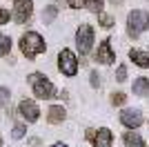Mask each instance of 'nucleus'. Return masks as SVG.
<instances>
[{
    "label": "nucleus",
    "instance_id": "obj_23",
    "mask_svg": "<svg viewBox=\"0 0 149 147\" xmlns=\"http://www.w3.org/2000/svg\"><path fill=\"white\" fill-rule=\"evenodd\" d=\"M9 18H11V13H9V9H7V7H0V24L9 22Z\"/></svg>",
    "mask_w": 149,
    "mask_h": 147
},
{
    "label": "nucleus",
    "instance_id": "obj_17",
    "mask_svg": "<svg viewBox=\"0 0 149 147\" xmlns=\"http://www.w3.org/2000/svg\"><path fill=\"white\" fill-rule=\"evenodd\" d=\"M98 22H100V27H105V29H111L113 27V18L107 11H98Z\"/></svg>",
    "mask_w": 149,
    "mask_h": 147
},
{
    "label": "nucleus",
    "instance_id": "obj_4",
    "mask_svg": "<svg viewBox=\"0 0 149 147\" xmlns=\"http://www.w3.org/2000/svg\"><path fill=\"white\" fill-rule=\"evenodd\" d=\"M58 69L65 76H76L78 74V58L71 49H60L58 54Z\"/></svg>",
    "mask_w": 149,
    "mask_h": 147
},
{
    "label": "nucleus",
    "instance_id": "obj_19",
    "mask_svg": "<svg viewBox=\"0 0 149 147\" xmlns=\"http://www.w3.org/2000/svg\"><path fill=\"white\" fill-rule=\"evenodd\" d=\"M25 134H27V125H22V123H18V125L11 129V138H16V141H20Z\"/></svg>",
    "mask_w": 149,
    "mask_h": 147
},
{
    "label": "nucleus",
    "instance_id": "obj_24",
    "mask_svg": "<svg viewBox=\"0 0 149 147\" xmlns=\"http://www.w3.org/2000/svg\"><path fill=\"white\" fill-rule=\"evenodd\" d=\"M89 80H91V87H100V76H98V71H91Z\"/></svg>",
    "mask_w": 149,
    "mask_h": 147
},
{
    "label": "nucleus",
    "instance_id": "obj_7",
    "mask_svg": "<svg viewBox=\"0 0 149 147\" xmlns=\"http://www.w3.org/2000/svg\"><path fill=\"white\" fill-rule=\"evenodd\" d=\"M18 111H20V116L25 118L27 123H36V120H38V116H40V109H38V105L33 103L31 98H25V100H20Z\"/></svg>",
    "mask_w": 149,
    "mask_h": 147
},
{
    "label": "nucleus",
    "instance_id": "obj_26",
    "mask_svg": "<svg viewBox=\"0 0 149 147\" xmlns=\"http://www.w3.org/2000/svg\"><path fill=\"white\" fill-rule=\"evenodd\" d=\"M93 136H96V129H87V134H85V138H87V141H93Z\"/></svg>",
    "mask_w": 149,
    "mask_h": 147
},
{
    "label": "nucleus",
    "instance_id": "obj_18",
    "mask_svg": "<svg viewBox=\"0 0 149 147\" xmlns=\"http://www.w3.org/2000/svg\"><path fill=\"white\" fill-rule=\"evenodd\" d=\"M9 51H11V38L0 36V56H9Z\"/></svg>",
    "mask_w": 149,
    "mask_h": 147
},
{
    "label": "nucleus",
    "instance_id": "obj_21",
    "mask_svg": "<svg viewBox=\"0 0 149 147\" xmlns=\"http://www.w3.org/2000/svg\"><path fill=\"white\" fill-rule=\"evenodd\" d=\"M125 100H127V96H125L123 92L111 94V105H113V107H120V105H125Z\"/></svg>",
    "mask_w": 149,
    "mask_h": 147
},
{
    "label": "nucleus",
    "instance_id": "obj_20",
    "mask_svg": "<svg viewBox=\"0 0 149 147\" xmlns=\"http://www.w3.org/2000/svg\"><path fill=\"white\" fill-rule=\"evenodd\" d=\"M9 100H11L9 89H7V87H0V109H5L7 105H9Z\"/></svg>",
    "mask_w": 149,
    "mask_h": 147
},
{
    "label": "nucleus",
    "instance_id": "obj_3",
    "mask_svg": "<svg viewBox=\"0 0 149 147\" xmlns=\"http://www.w3.org/2000/svg\"><path fill=\"white\" fill-rule=\"evenodd\" d=\"M127 27H129L127 31H129L131 38H140V34L149 27V13L143 11V9H134L127 16Z\"/></svg>",
    "mask_w": 149,
    "mask_h": 147
},
{
    "label": "nucleus",
    "instance_id": "obj_28",
    "mask_svg": "<svg viewBox=\"0 0 149 147\" xmlns=\"http://www.w3.org/2000/svg\"><path fill=\"white\" fill-rule=\"evenodd\" d=\"M51 147H67L65 143H56V145H51Z\"/></svg>",
    "mask_w": 149,
    "mask_h": 147
},
{
    "label": "nucleus",
    "instance_id": "obj_25",
    "mask_svg": "<svg viewBox=\"0 0 149 147\" xmlns=\"http://www.w3.org/2000/svg\"><path fill=\"white\" fill-rule=\"evenodd\" d=\"M69 2V7H74V9H80L82 7V0H67Z\"/></svg>",
    "mask_w": 149,
    "mask_h": 147
},
{
    "label": "nucleus",
    "instance_id": "obj_14",
    "mask_svg": "<svg viewBox=\"0 0 149 147\" xmlns=\"http://www.w3.org/2000/svg\"><path fill=\"white\" fill-rule=\"evenodd\" d=\"M131 89H134L136 96H147V94H149V78H145V76H143V78H136Z\"/></svg>",
    "mask_w": 149,
    "mask_h": 147
},
{
    "label": "nucleus",
    "instance_id": "obj_8",
    "mask_svg": "<svg viewBox=\"0 0 149 147\" xmlns=\"http://www.w3.org/2000/svg\"><path fill=\"white\" fill-rule=\"evenodd\" d=\"M93 58H96V62H102V65H113L116 62V54H113V49H111V43L102 40L98 45V51H96Z\"/></svg>",
    "mask_w": 149,
    "mask_h": 147
},
{
    "label": "nucleus",
    "instance_id": "obj_15",
    "mask_svg": "<svg viewBox=\"0 0 149 147\" xmlns=\"http://www.w3.org/2000/svg\"><path fill=\"white\" fill-rule=\"evenodd\" d=\"M56 16H58V7H56V5L45 7V11H42V22H45V24L54 22V20H56Z\"/></svg>",
    "mask_w": 149,
    "mask_h": 147
},
{
    "label": "nucleus",
    "instance_id": "obj_6",
    "mask_svg": "<svg viewBox=\"0 0 149 147\" xmlns=\"http://www.w3.org/2000/svg\"><path fill=\"white\" fill-rule=\"evenodd\" d=\"M33 13V0H13V13L11 18L18 24H25Z\"/></svg>",
    "mask_w": 149,
    "mask_h": 147
},
{
    "label": "nucleus",
    "instance_id": "obj_9",
    "mask_svg": "<svg viewBox=\"0 0 149 147\" xmlns=\"http://www.w3.org/2000/svg\"><path fill=\"white\" fill-rule=\"evenodd\" d=\"M120 123H123L127 129H134L136 127H140L143 125V114L138 109H123V114H120Z\"/></svg>",
    "mask_w": 149,
    "mask_h": 147
},
{
    "label": "nucleus",
    "instance_id": "obj_5",
    "mask_svg": "<svg viewBox=\"0 0 149 147\" xmlns=\"http://www.w3.org/2000/svg\"><path fill=\"white\" fill-rule=\"evenodd\" d=\"M91 45H93V27L91 24H80L78 31H76V47L82 56L91 51Z\"/></svg>",
    "mask_w": 149,
    "mask_h": 147
},
{
    "label": "nucleus",
    "instance_id": "obj_12",
    "mask_svg": "<svg viewBox=\"0 0 149 147\" xmlns=\"http://www.w3.org/2000/svg\"><path fill=\"white\" fill-rule=\"evenodd\" d=\"M129 58H131L134 62H136L138 67L149 69V56L145 54V51H140V49H131V51H129Z\"/></svg>",
    "mask_w": 149,
    "mask_h": 147
},
{
    "label": "nucleus",
    "instance_id": "obj_22",
    "mask_svg": "<svg viewBox=\"0 0 149 147\" xmlns=\"http://www.w3.org/2000/svg\"><path fill=\"white\" fill-rule=\"evenodd\" d=\"M116 80H118V83L127 80V65H120V67H118V71H116Z\"/></svg>",
    "mask_w": 149,
    "mask_h": 147
},
{
    "label": "nucleus",
    "instance_id": "obj_29",
    "mask_svg": "<svg viewBox=\"0 0 149 147\" xmlns=\"http://www.w3.org/2000/svg\"><path fill=\"white\" fill-rule=\"evenodd\" d=\"M0 147H2V138H0Z\"/></svg>",
    "mask_w": 149,
    "mask_h": 147
},
{
    "label": "nucleus",
    "instance_id": "obj_16",
    "mask_svg": "<svg viewBox=\"0 0 149 147\" xmlns=\"http://www.w3.org/2000/svg\"><path fill=\"white\" fill-rule=\"evenodd\" d=\"M82 5L87 7L89 11L98 13V11H102V5H105V0H82Z\"/></svg>",
    "mask_w": 149,
    "mask_h": 147
},
{
    "label": "nucleus",
    "instance_id": "obj_2",
    "mask_svg": "<svg viewBox=\"0 0 149 147\" xmlns=\"http://www.w3.org/2000/svg\"><path fill=\"white\" fill-rule=\"evenodd\" d=\"M27 83L31 85L36 98H45V100H47V98L56 96V87H54V83H51L45 74H38V71L29 74V76H27Z\"/></svg>",
    "mask_w": 149,
    "mask_h": 147
},
{
    "label": "nucleus",
    "instance_id": "obj_11",
    "mask_svg": "<svg viewBox=\"0 0 149 147\" xmlns=\"http://www.w3.org/2000/svg\"><path fill=\"white\" fill-rule=\"evenodd\" d=\"M65 116H67V111H65V107H62V105H51L49 111H47V120H49L51 125L62 123V120H65Z\"/></svg>",
    "mask_w": 149,
    "mask_h": 147
},
{
    "label": "nucleus",
    "instance_id": "obj_27",
    "mask_svg": "<svg viewBox=\"0 0 149 147\" xmlns=\"http://www.w3.org/2000/svg\"><path fill=\"white\" fill-rule=\"evenodd\" d=\"M109 2H111V5H123L125 0H109Z\"/></svg>",
    "mask_w": 149,
    "mask_h": 147
},
{
    "label": "nucleus",
    "instance_id": "obj_13",
    "mask_svg": "<svg viewBox=\"0 0 149 147\" xmlns=\"http://www.w3.org/2000/svg\"><path fill=\"white\" fill-rule=\"evenodd\" d=\"M123 143L127 147H145V141L140 138V134H134V132H127V134H123Z\"/></svg>",
    "mask_w": 149,
    "mask_h": 147
},
{
    "label": "nucleus",
    "instance_id": "obj_10",
    "mask_svg": "<svg viewBox=\"0 0 149 147\" xmlns=\"http://www.w3.org/2000/svg\"><path fill=\"white\" fill-rule=\"evenodd\" d=\"M93 147H111L113 143V134L109 132L107 127H100L98 132H96V136H93Z\"/></svg>",
    "mask_w": 149,
    "mask_h": 147
},
{
    "label": "nucleus",
    "instance_id": "obj_1",
    "mask_svg": "<svg viewBox=\"0 0 149 147\" xmlns=\"http://www.w3.org/2000/svg\"><path fill=\"white\" fill-rule=\"evenodd\" d=\"M47 49V45H45L42 36L38 34V31H27V34H22V38H20V51H22V56H25L27 60H33L36 56H40Z\"/></svg>",
    "mask_w": 149,
    "mask_h": 147
}]
</instances>
